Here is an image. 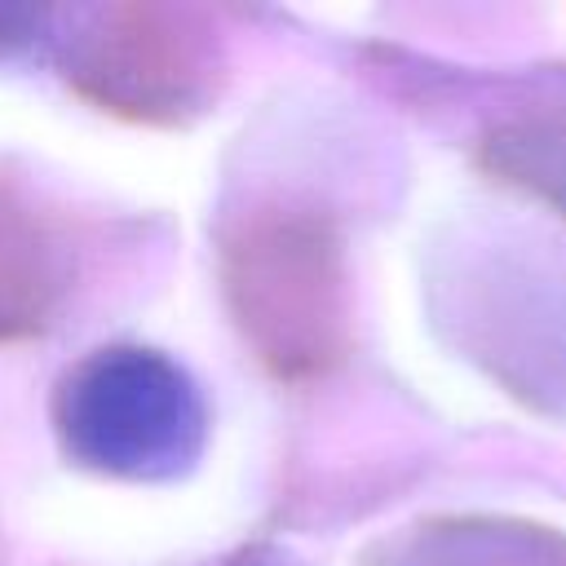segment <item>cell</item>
I'll return each instance as SVG.
<instances>
[{"mask_svg": "<svg viewBox=\"0 0 566 566\" xmlns=\"http://www.w3.org/2000/svg\"><path fill=\"white\" fill-rule=\"evenodd\" d=\"M53 433L71 464L115 482L186 478L208 447V398L164 349L97 345L53 385Z\"/></svg>", "mask_w": 566, "mask_h": 566, "instance_id": "obj_1", "label": "cell"}, {"mask_svg": "<svg viewBox=\"0 0 566 566\" xmlns=\"http://www.w3.org/2000/svg\"><path fill=\"white\" fill-rule=\"evenodd\" d=\"M226 261L243 327L279 371L323 367L336 358L345 279L336 265V243H327L314 221H252Z\"/></svg>", "mask_w": 566, "mask_h": 566, "instance_id": "obj_2", "label": "cell"}, {"mask_svg": "<svg viewBox=\"0 0 566 566\" xmlns=\"http://www.w3.org/2000/svg\"><path fill=\"white\" fill-rule=\"evenodd\" d=\"M66 75L102 106L181 115L212 93V40L186 35L164 9H93L88 27L66 40Z\"/></svg>", "mask_w": 566, "mask_h": 566, "instance_id": "obj_3", "label": "cell"}, {"mask_svg": "<svg viewBox=\"0 0 566 566\" xmlns=\"http://www.w3.org/2000/svg\"><path fill=\"white\" fill-rule=\"evenodd\" d=\"M75 274L80 243L71 226L22 181L0 177V340L53 327Z\"/></svg>", "mask_w": 566, "mask_h": 566, "instance_id": "obj_4", "label": "cell"}, {"mask_svg": "<svg viewBox=\"0 0 566 566\" xmlns=\"http://www.w3.org/2000/svg\"><path fill=\"white\" fill-rule=\"evenodd\" d=\"M509 150H513V172L531 181L544 199L566 208V111L531 128H517L509 137Z\"/></svg>", "mask_w": 566, "mask_h": 566, "instance_id": "obj_5", "label": "cell"}]
</instances>
